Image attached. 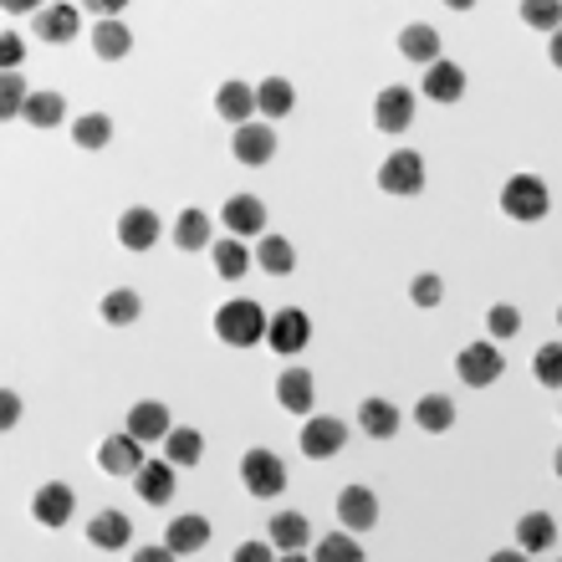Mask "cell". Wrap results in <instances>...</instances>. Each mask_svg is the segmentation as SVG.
I'll return each instance as SVG.
<instances>
[{
	"instance_id": "cell-4",
	"label": "cell",
	"mask_w": 562,
	"mask_h": 562,
	"mask_svg": "<svg viewBox=\"0 0 562 562\" xmlns=\"http://www.w3.org/2000/svg\"><path fill=\"white\" fill-rule=\"evenodd\" d=\"M456 373H460V384L465 389H491L506 373V358H502L496 342H465L460 358H456Z\"/></svg>"
},
{
	"instance_id": "cell-33",
	"label": "cell",
	"mask_w": 562,
	"mask_h": 562,
	"mask_svg": "<svg viewBox=\"0 0 562 562\" xmlns=\"http://www.w3.org/2000/svg\"><path fill=\"white\" fill-rule=\"evenodd\" d=\"M175 246L179 251H205V246H215L210 240V215L205 210H184L175 221Z\"/></svg>"
},
{
	"instance_id": "cell-12",
	"label": "cell",
	"mask_w": 562,
	"mask_h": 562,
	"mask_svg": "<svg viewBox=\"0 0 562 562\" xmlns=\"http://www.w3.org/2000/svg\"><path fill=\"white\" fill-rule=\"evenodd\" d=\"M164 236V225L159 215L148 205H134V210H123L119 215V240H123V251H154V240Z\"/></svg>"
},
{
	"instance_id": "cell-30",
	"label": "cell",
	"mask_w": 562,
	"mask_h": 562,
	"mask_svg": "<svg viewBox=\"0 0 562 562\" xmlns=\"http://www.w3.org/2000/svg\"><path fill=\"white\" fill-rule=\"evenodd\" d=\"M296 108V88L286 77H267L261 88H256V113H267V119H286Z\"/></svg>"
},
{
	"instance_id": "cell-38",
	"label": "cell",
	"mask_w": 562,
	"mask_h": 562,
	"mask_svg": "<svg viewBox=\"0 0 562 562\" xmlns=\"http://www.w3.org/2000/svg\"><path fill=\"white\" fill-rule=\"evenodd\" d=\"M532 373H537V384L542 389H558L562 394V342H542V348H537Z\"/></svg>"
},
{
	"instance_id": "cell-11",
	"label": "cell",
	"mask_w": 562,
	"mask_h": 562,
	"mask_svg": "<svg viewBox=\"0 0 562 562\" xmlns=\"http://www.w3.org/2000/svg\"><path fill=\"white\" fill-rule=\"evenodd\" d=\"M98 465H103L108 475H138L144 471V445L123 429V435H108L103 445H98Z\"/></svg>"
},
{
	"instance_id": "cell-10",
	"label": "cell",
	"mask_w": 562,
	"mask_h": 562,
	"mask_svg": "<svg viewBox=\"0 0 562 562\" xmlns=\"http://www.w3.org/2000/svg\"><path fill=\"white\" fill-rule=\"evenodd\" d=\"M231 154H236V164H246V169H261V164L277 154V128H271V123H246V128H236V138H231Z\"/></svg>"
},
{
	"instance_id": "cell-46",
	"label": "cell",
	"mask_w": 562,
	"mask_h": 562,
	"mask_svg": "<svg viewBox=\"0 0 562 562\" xmlns=\"http://www.w3.org/2000/svg\"><path fill=\"white\" fill-rule=\"evenodd\" d=\"M134 562H175V552H169V548H138Z\"/></svg>"
},
{
	"instance_id": "cell-26",
	"label": "cell",
	"mask_w": 562,
	"mask_h": 562,
	"mask_svg": "<svg viewBox=\"0 0 562 562\" xmlns=\"http://www.w3.org/2000/svg\"><path fill=\"white\" fill-rule=\"evenodd\" d=\"M92 52L103 61L128 57V52H134V31L123 26V21H98V26H92Z\"/></svg>"
},
{
	"instance_id": "cell-17",
	"label": "cell",
	"mask_w": 562,
	"mask_h": 562,
	"mask_svg": "<svg viewBox=\"0 0 562 562\" xmlns=\"http://www.w3.org/2000/svg\"><path fill=\"white\" fill-rule=\"evenodd\" d=\"M77 31H82V11L77 5H46V11H36V36L46 46H67Z\"/></svg>"
},
{
	"instance_id": "cell-44",
	"label": "cell",
	"mask_w": 562,
	"mask_h": 562,
	"mask_svg": "<svg viewBox=\"0 0 562 562\" xmlns=\"http://www.w3.org/2000/svg\"><path fill=\"white\" fill-rule=\"evenodd\" d=\"M231 562H277V548L271 542H240Z\"/></svg>"
},
{
	"instance_id": "cell-2",
	"label": "cell",
	"mask_w": 562,
	"mask_h": 562,
	"mask_svg": "<svg viewBox=\"0 0 562 562\" xmlns=\"http://www.w3.org/2000/svg\"><path fill=\"white\" fill-rule=\"evenodd\" d=\"M502 210L512 215V221H521V225H532V221H542L552 210V194H548V184L537 175H512L502 184Z\"/></svg>"
},
{
	"instance_id": "cell-29",
	"label": "cell",
	"mask_w": 562,
	"mask_h": 562,
	"mask_svg": "<svg viewBox=\"0 0 562 562\" xmlns=\"http://www.w3.org/2000/svg\"><path fill=\"white\" fill-rule=\"evenodd\" d=\"M415 425L425 429V435H445V429L456 425V400H450V394H425V400L415 404Z\"/></svg>"
},
{
	"instance_id": "cell-25",
	"label": "cell",
	"mask_w": 562,
	"mask_h": 562,
	"mask_svg": "<svg viewBox=\"0 0 562 562\" xmlns=\"http://www.w3.org/2000/svg\"><path fill=\"white\" fill-rule=\"evenodd\" d=\"M358 425H363V435H373V440H394V435H400V409L389 400H363L358 404Z\"/></svg>"
},
{
	"instance_id": "cell-41",
	"label": "cell",
	"mask_w": 562,
	"mask_h": 562,
	"mask_svg": "<svg viewBox=\"0 0 562 562\" xmlns=\"http://www.w3.org/2000/svg\"><path fill=\"white\" fill-rule=\"evenodd\" d=\"M486 327H491V338H512L521 327V312L512 307V302H496V307L486 312Z\"/></svg>"
},
{
	"instance_id": "cell-28",
	"label": "cell",
	"mask_w": 562,
	"mask_h": 562,
	"mask_svg": "<svg viewBox=\"0 0 562 562\" xmlns=\"http://www.w3.org/2000/svg\"><path fill=\"white\" fill-rule=\"evenodd\" d=\"M210 261H215V277H225V281H236V277H246V271H251V251H246L236 236L215 240V246H210Z\"/></svg>"
},
{
	"instance_id": "cell-48",
	"label": "cell",
	"mask_w": 562,
	"mask_h": 562,
	"mask_svg": "<svg viewBox=\"0 0 562 562\" xmlns=\"http://www.w3.org/2000/svg\"><path fill=\"white\" fill-rule=\"evenodd\" d=\"M548 57H552V67L562 72V31H552V42H548Z\"/></svg>"
},
{
	"instance_id": "cell-35",
	"label": "cell",
	"mask_w": 562,
	"mask_h": 562,
	"mask_svg": "<svg viewBox=\"0 0 562 562\" xmlns=\"http://www.w3.org/2000/svg\"><path fill=\"white\" fill-rule=\"evenodd\" d=\"M61 119H67L61 92H31V103H26V123H31V128H61Z\"/></svg>"
},
{
	"instance_id": "cell-49",
	"label": "cell",
	"mask_w": 562,
	"mask_h": 562,
	"mask_svg": "<svg viewBox=\"0 0 562 562\" xmlns=\"http://www.w3.org/2000/svg\"><path fill=\"white\" fill-rule=\"evenodd\" d=\"M552 471H558V475H562V445H558V456H552Z\"/></svg>"
},
{
	"instance_id": "cell-15",
	"label": "cell",
	"mask_w": 562,
	"mask_h": 562,
	"mask_svg": "<svg viewBox=\"0 0 562 562\" xmlns=\"http://www.w3.org/2000/svg\"><path fill=\"white\" fill-rule=\"evenodd\" d=\"M338 521H342V532H369L373 521H379V496L369 486L338 491Z\"/></svg>"
},
{
	"instance_id": "cell-39",
	"label": "cell",
	"mask_w": 562,
	"mask_h": 562,
	"mask_svg": "<svg viewBox=\"0 0 562 562\" xmlns=\"http://www.w3.org/2000/svg\"><path fill=\"white\" fill-rule=\"evenodd\" d=\"M317 562H369V558H363L353 532H333L317 542Z\"/></svg>"
},
{
	"instance_id": "cell-6",
	"label": "cell",
	"mask_w": 562,
	"mask_h": 562,
	"mask_svg": "<svg viewBox=\"0 0 562 562\" xmlns=\"http://www.w3.org/2000/svg\"><path fill=\"white\" fill-rule=\"evenodd\" d=\"M296 445H302L307 460H333L342 445H348V425L333 415H312L307 425H302V435H296Z\"/></svg>"
},
{
	"instance_id": "cell-37",
	"label": "cell",
	"mask_w": 562,
	"mask_h": 562,
	"mask_svg": "<svg viewBox=\"0 0 562 562\" xmlns=\"http://www.w3.org/2000/svg\"><path fill=\"white\" fill-rule=\"evenodd\" d=\"M72 138L82 148H108L113 144V119H108V113H82V119L72 123Z\"/></svg>"
},
{
	"instance_id": "cell-22",
	"label": "cell",
	"mask_w": 562,
	"mask_h": 562,
	"mask_svg": "<svg viewBox=\"0 0 562 562\" xmlns=\"http://www.w3.org/2000/svg\"><path fill=\"white\" fill-rule=\"evenodd\" d=\"M128 537H134V521L123 517V512H98V517L88 521V542L103 552L128 548Z\"/></svg>"
},
{
	"instance_id": "cell-47",
	"label": "cell",
	"mask_w": 562,
	"mask_h": 562,
	"mask_svg": "<svg viewBox=\"0 0 562 562\" xmlns=\"http://www.w3.org/2000/svg\"><path fill=\"white\" fill-rule=\"evenodd\" d=\"M486 562H527V552H521V548H502V552H491Z\"/></svg>"
},
{
	"instance_id": "cell-51",
	"label": "cell",
	"mask_w": 562,
	"mask_h": 562,
	"mask_svg": "<svg viewBox=\"0 0 562 562\" xmlns=\"http://www.w3.org/2000/svg\"><path fill=\"white\" fill-rule=\"evenodd\" d=\"M558 323H562V307H558Z\"/></svg>"
},
{
	"instance_id": "cell-14",
	"label": "cell",
	"mask_w": 562,
	"mask_h": 562,
	"mask_svg": "<svg viewBox=\"0 0 562 562\" xmlns=\"http://www.w3.org/2000/svg\"><path fill=\"white\" fill-rule=\"evenodd\" d=\"M221 221H225V231L231 236H261L267 231V205L256 200V194H231L225 200V210H221Z\"/></svg>"
},
{
	"instance_id": "cell-23",
	"label": "cell",
	"mask_w": 562,
	"mask_h": 562,
	"mask_svg": "<svg viewBox=\"0 0 562 562\" xmlns=\"http://www.w3.org/2000/svg\"><path fill=\"white\" fill-rule=\"evenodd\" d=\"M400 57H409V61H419V67H435L440 61V31L435 26H404L400 31Z\"/></svg>"
},
{
	"instance_id": "cell-18",
	"label": "cell",
	"mask_w": 562,
	"mask_h": 562,
	"mask_svg": "<svg viewBox=\"0 0 562 562\" xmlns=\"http://www.w3.org/2000/svg\"><path fill=\"white\" fill-rule=\"evenodd\" d=\"M134 491L148 506H169L175 502V465L169 460H144V471L134 475Z\"/></svg>"
},
{
	"instance_id": "cell-1",
	"label": "cell",
	"mask_w": 562,
	"mask_h": 562,
	"mask_svg": "<svg viewBox=\"0 0 562 562\" xmlns=\"http://www.w3.org/2000/svg\"><path fill=\"white\" fill-rule=\"evenodd\" d=\"M267 327H271V317L251 296H236V302H225V307L215 312V338H221L225 348H256V342H267Z\"/></svg>"
},
{
	"instance_id": "cell-9",
	"label": "cell",
	"mask_w": 562,
	"mask_h": 562,
	"mask_svg": "<svg viewBox=\"0 0 562 562\" xmlns=\"http://www.w3.org/2000/svg\"><path fill=\"white\" fill-rule=\"evenodd\" d=\"M31 512H36L42 527H67L77 512V491L67 486V481H46V486L31 496Z\"/></svg>"
},
{
	"instance_id": "cell-45",
	"label": "cell",
	"mask_w": 562,
	"mask_h": 562,
	"mask_svg": "<svg viewBox=\"0 0 562 562\" xmlns=\"http://www.w3.org/2000/svg\"><path fill=\"white\" fill-rule=\"evenodd\" d=\"M15 419H21V400H15V389H5L0 394V429H11Z\"/></svg>"
},
{
	"instance_id": "cell-5",
	"label": "cell",
	"mask_w": 562,
	"mask_h": 562,
	"mask_svg": "<svg viewBox=\"0 0 562 562\" xmlns=\"http://www.w3.org/2000/svg\"><path fill=\"white\" fill-rule=\"evenodd\" d=\"M379 190L384 194H400V200H415L425 190V159H419L415 148H400V154H389L379 164Z\"/></svg>"
},
{
	"instance_id": "cell-20",
	"label": "cell",
	"mask_w": 562,
	"mask_h": 562,
	"mask_svg": "<svg viewBox=\"0 0 562 562\" xmlns=\"http://www.w3.org/2000/svg\"><path fill=\"white\" fill-rule=\"evenodd\" d=\"M205 542H210V521L200 517V512L175 517V521H169V532H164V548L175 552V558H190V552H200Z\"/></svg>"
},
{
	"instance_id": "cell-50",
	"label": "cell",
	"mask_w": 562,
	"mask_h": 562,
	"mask_svg": "<svg viewBox=\"0 0 562 562\" xmlns=\"http://www.w3.org/2000/svg\"><path fill=\"white\" fill-rule=\"evenodd\" d=\"M281 562H307V558H302V552H286V558H281Z\"/></svg>"
},
{
	"instance_id": "cell-34",
	"label": "cell",
	"mask_w": 562,
	"mask_h": 562,
	"mask_svg": "<svg viewBox=\"0 0 562 562\" xmlns=\"http://www.w3.org/2000/svg\"><path fill=\"white\" fill-rule=\"evenodd\" d=\"M103 323L108 327H128V323H138V312H144V302H138V292L134 286H113V292L103 296Z\"/></svg>"
},
{
	"instance_id": "cell-7",
	"label": "cell",
	"mask_w": 562,
	"mask_h": 562,
	"mask_svg": "<svg viewBox=\"0 0 562 562\" xmlns=\"http://www.w3.org/2000/svg\"><path fill=\"white\" fill-rule=\"evenodd\" d=\"M267 342L277 348L281 358H296L312 342V317L302 307H281L277 317H271V327H267Z\"/></svg>"
},
{
	"instance_id": "cell-31",
	"label": "cell",
	"mask_w": 562,
	"mask_h": 562,
	"mask_svg": "<svg viewBox=\"0 0 562 562\" xmlns=\"http://www.w3.org/2000/svg\"><path fill=\"white\" fill-rule=\"evenodd\" d=\"M312 542V527L302 512H281L277 521H271V548L277 552H302Z\"/></svg>"
},
{
	"instance_id": "cell-16",
	"label": "cell",
	"mask_w": 562,
	"mask_h": 562,
	"mask_svg": "<svg viewBox=\"0 0 562 562\" xmlns=\"http://www.w3.org/2000/svg\"><path fill=\"white\" fill-rule=\"evenodd\" d=\"M169 429H175V419H169V404L144 400V404H134V409H128V435H134L138 445L169 440Z\"/></svg>"
},
{
	"instance_id": "cell-42",
	"label": "cell",
	"mask_w": 562,
	"mask_h": 562,
	"mask_svg": "<svg viewBox=\"0 0 562 562\" xmlns=\"http://www.w3.org/2000/svg\"><path fill=\"white\" fill-rule=\"evenodd\" d=\"M521 21L537 31H562V5H542V0H532V5H521Z\"/></svg>"
},
{
	"instance_id": "cell-27",
	"label": "cell",
	"mask_w": 562,
	"mask_h": 562,
	"mask_svg": "<svg viewBox=\"0 0 562 562\" xmlns=\"http://www.w3.org/2000/svg\"><path fill=\"white\" fill-rule=\"evenodd\" d=\"M200 456H205V435L190 425H175L169 429V440H164V460L169 465H200Z\"/></svg>"
},
{
	"instance_id": "cell-13",
	"label": "cell",
	"mask_w": 562,
	"mask_h": 562,
	"mask_svg": "<svg viewBox=\"0 0 562 562\" xmlns=\"http://www.w3.org/2000/svg\"><path fill=\"white\" fill-rule=\"evenodd\" d=\"M277 400L286 415H302L312 419V404H317V379H312V369H286L277 379Z\"/></svg>"
},
{
	"instance_id": "cell-43",
	"label": "cell",
	"mask_w": 562,
	"mask_h": 562,
	"mask_svg": "<svg viewBox=\"0 0 562 562\" xmlns=\"http://www.w3.org/2000/svg\"><path fill=\"white\" fill-rule=\"evenodd\" d=\"M21 52H26V46H21V36H15V31H5V36H0V67H5V72H15V67H21Z\"/></svg>"
},
{
	"instance_id": "cell-32",
	"label": "cell",
	"mask_w": 562,
	"mask_h": 562,
	"mask_svg": "<svg viewBox=\"0 0 562 562\" xmlns=\"http://www.w3.org/2000/svg\"><path fill=\"white\" fill-rule=\"evenodd\" d=\"M256 267L267 271V277H286V271L296 267V251L286 236H261V246H256Z\"/></svg>"
},
{
	"instance_id": "cell-8",
	"label": "cell",
	"mask_w": 562,
	"mask_h": 562,
	"mask_svg": "<svg viewBox=\"0 0 562 562\" xmlns=\"http://www.w3.org/2000/svg\"><path fill=\"white\" fill-rule=\"evenodd\" d=\"M373 123H379V134H404L409 123H415V92L409 88H384L373 98Z\"/></svg>"
},
{
	"instance_id": "cell-21",
	"label": "cell",
	"mask_w": 562,
	"mask_h": 562,
	"mask_svg": "<svg viewBox=\"0 0 562 562\" xmlns=\"http://www.w3.org/2000/svg\"><path fill=\"white\" fill-rule=\"evenodd\" d=\"M215 113H221L231 128H246V123H256V88H246V82H225L221 92H215Z\"/></svg>"
},
{
	"instance_id": "cell-36",
	"label": "cell",
	"mask_w": 562,
	"mask_h": 562,
	"mask_svg": "<svg viewBox=\"0 0 562 562\" xmlns=\"http://www.w3.org/2000/svg\"><path fill=\"white\" fill-rule=\"evenodd\" d=\"M26 77L21 72H0V119H26Z\"/></svg>"
},
{
	"instance_id": "cell-19",
	"label": "cell",
	"mask_w": 562,
	"mask_h": 562,
	"mask_svg": "<svg viewBox=\"0 0 562 562\" xmlns=\"http://www.w3.org/2000/svg\"><path fill=\"white\" fill-rule=\"evenodd\" d=\"M425 98L429 103H460L465 98V72L450 57H440L435 67H425Z\"/></svg>"
},
{
	"instance_id": "cell-3",
	"label": "cell",
	"mask_w": 562,
	"mask_h": 562,
	"mask_svg": "<svg viewBox=\"0 0 562 562\" xmlns=\"http://www.w3.org/2000/svg\"><path fill=\"white\" fill-rule=\"evenodd\" d=\"M240 486L251 491L256 502H271L286 491V465H281L277 450H246L240 456Z\"/></svg>"
},
{
	"instance_id": "cell-40",
	"label": "cell",
	"mask_w": 562,
	"mask_h": 562,
	"mask_svg": "<svg viewBox=\"0 0 562 562\" xmlns=\"http://www.w3.org/2000/svg\"><path fill=\"white\" fill-rule=\"evenodd\" d=\"M409 296H415V307H440V302H445V281L435 277V271H419V277L409 281Z\"/></svg>"
},
{
	"instance_id": "cell-24",
	"label": "cell",
	"mask_w": 562,
	"mask_h": 562,
	"mask_svg": "<svg viewBox=\"0 0 562 562\" xmlns=\"http://www.w3.org/2000/svg\"><path fill=\"white\" fill-rule=\"evenodd\" d=\"M552 542H558V521L548 517V512H527V517L517 521V548L532 558V552H548Z\"/></svg>"
}]
</instances>
